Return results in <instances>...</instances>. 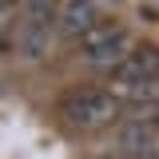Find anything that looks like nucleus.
<instances>
[{
	"instance_id": "obj_1",
	"label": "nucleus",
	"mask_w": 159,
	"mask_h": 159,
	"mask_svg": "<svg viewBox=\"0 0 159 159\" xmlns=\"http://www.w3.org/2000/svg\"><path fill=\"white\" fill-rule=\"evenodd\" d=\"M119 96L107 88H84V92H72V96L60 103V116L68 119L72 127L80 131H96V127H107V123H116L119 119Z\"/></svg>"
},
{
	"instance_id": "obj_2",
	"label": "nucleus",
	"mask_w": 159,
	"mask_h": 159,
	"mask_svg": "<svg viewBox=\"0 0 159 159\" xmlns=\"http://www.w3.org/2000/svg\"><path fill=\"white\" fill-rule=\"evenodd\" d=\"M131 48H135V44H131V36H127V28L107 24V20H99L96 28L80 40L84 60H88L92 68H103V72H116L119 64L131 56Z\"/></svg>"
},
{
	"instance_id": "obj_3",
	"label": "nucleus",
	"mask_w": 159,
	"mask_h": 159,
	"mask_svg": "<svg viewBox=\"0 0 159 159\" xmlns=\"http://www.w3.org/2000/svg\"><path fill=\"white\" fill-rule=\"evenodd\" d=\"M99 24V8L92 0H60V16H56V32L64 40H84L92 28Z\"/></svg>"
},
{
	"instance_id": "obj_4",
	"label": "nucleus",
	"mask_w": 159,
	"mask_h": 159,
	"mask_svg": "<svg viewBox=\"0 0 159 159\" xmlns=\"http://www.w3.org/2000/svg\"><path fill=\"white\" fill-rule=\"evenodd\" d=\"M135 80H159V48L155 44H135L131 56L111 72V84H135Z\"/></svg>"
},
{
	"instance_id": "obj_5",
	"label": "nucleus",
	"mask_w": 159,
	"mask_h": 159,
	"mask_svg": "<svg viewBox=\"0 0 159 159\" xmlns=\"http://www.w3.org/2000/svg\"><path fill=\"white\" fill-rule=\"evenodd\" d=\"M119 151H127V155H135L143 159L151 147H155V139H159V127L151 123V119H127L123 127H119Z\"/></svg>"
},
{
	"instance_id": "obj_6",
	"label": "nucleus",
	"mask_w": 159,
	"mask_h": 159,
	"mask_svg": "<svg viewBox=\"0 0 159 159\" xmlns=\"http://www.w3.org/2000/svg\"><path fill=\"white\" fill-rule=\"evenodd\" d=\"M52 36H56V28H44V24H20V36H16L20 60H44L48 52H52Z\"/></svg>"
},
{
	"instance_id": "obj_7",
	"label": "nucleus",
	"mask_w": 159,
	"mask_h": 159,
	"mask_svg": "<svg viewBox=\"0 0 159 159\" xmlns=\"http://www.w3.org/2000/svg\"><path fill=\"white\" fill-rule=\"evenodd\" d=\"M16 36H20V12L0 4V56L16 48Z\"/></svg>"
},
{
	"instance_id": "obj_8",
	"label": "nucleus",
	"mask_w": 159,
	"mask_h": 159,
	"mask_svg": "<svg viewBox=\"0 0 159 159\" xmlns=\"http://www.w3.org/2000/svg\"><path fill=\"white\" fill-rule=\"evenodd\" d=\"M4 8H24V0H0Z\"/></svg>"
},
{
	"instance_id": "obj_9",
	"label": "nucleus",
	"mask_w": 159,
	"mask_h": 159,
	"mask_svg": "<svg viewBox=\"0 0 159 159\" xmlns=\"http://www.w3.org/2000/svg\"><path fill=\"white\" fill-rule=\"evenodd\" d=\"M143 159H159V139H155V147H151V151H147Z\"/></svg>"
},
{
	"instance_id": "obj_10",
	"label": "nucleus",
	"mask_w": 159,
	"mask_h": 159,
	"mask_svg": "<svg viewBox=\"0 0 159 159\" xmlns=\"http://www.w3.org/2000/svg\"><path fill=\"white\" fill-rule=\"evenodd\" d=\"M155 127H159V116H155Z\"/></svg>"
}]
</instances>
